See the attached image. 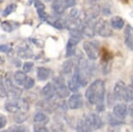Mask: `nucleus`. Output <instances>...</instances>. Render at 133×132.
<instances>
[{"instance_id":"f257e3e1","label":"nucleus","mask_w":133,"mask_h":132,"mask_svg":"<svg viewBox=\"0 0 133 132\" xmlns=\"http://www.w3.org/2000/svg\"><path fill=\"white\" fill-rule=\"evenodd\" d=\"M105 92V82L102 80L98 79L90 84L85 92V97L91 104L98 105L104 103Z\"/></svg>"},{"instance_id":"f03ea898","label":"nucleus","mask_w":133,"mask_h":132,"mask_svg":"<svg viewBox=\"0 0 133 132\" xmlns=\"http://www.w3.org/2000/svg\"><path fill=\"white\" fill-rule=\"evenodd\" d=\"M5 108L6 111L12 114H18L21 111L26 112L29 110V105L25 100L20 99H14L7 101L5 104Z\"/></svg>"},{"instance_id":"7ed1b4c3","label":"nucleus","mask_w":133,"mask_h":132,"mask_svg":"<svg viewBox=\"0 0 133 132\" xmlns=\"http://www.w3.org/2000/svg\"><path fill=\"white\" fill-rule=\"evenodd\" d=\"M95 31L102 37H110L113 35V30L110 22L108 23L104 19H99L96 21Z\"/></svg>"},{"instance_id":"20e7f679","label":"nucleus","mask_w":133,"mask_h":132,"mask_svg":"<svg viewBox=\"0 0 133 132\" xmlns=\"http://www.w3.org/2000/svg\"><path fill=\"white\" fill-rule=\"evenodd\" d=\"M54 86L56 90V95L59 99H66L69 96V90L64 82L63 78L57 77L54 79Z\"/></svg>"},{"instance_id":"39448f33","label":"nucleus","mask_w":133,"mask_h":132,"mask_svg":"<svg viewBox=\"0 0 133 132\" xmlns=\"http://www.w3.org/2000/svg\"><path fill=\"white\" fill-rule=\"evenodd\" d=\"M83 50L86 53L87 57L91 60H95L98 59V45L95 44V42H84L83 44Z\"/></svg>"},{"instance_id":"423d86ee","label":"nucleus","mask_w":133,"mask_h":132,"mask_svg":"<svg viewBox=\"0 0 133 132\" xmlns=\"http://www.w3.org/2000/svg\"><path fill=\"white\" fill-rule=\"evenodd\" d=\"M84 117H85V119H86L89 126L91 127L92 131L100 129V128L103 126L102 119L98 114L91 113V114H87V115H85Z\"/></svg>"},{"instance_id":"0eeeda50","label":"nucleus","mask_w":133,"mask_h":132,"mask_svg":"<svg viewBox=\"0 0 133 132\" xmlns=\"http://www.w3.org/2000/svg\"><path fill=\"white\" fill-rule=\"evenodd\" d=\"M68 107L72 110H76L81 108L83 105V96L80 93H75L69 97V99L68 101Z\"/></svg>"},{"instance_id":"6e6552de","label":"nucleus","mask_w":133,"mask_h":132,"mask_svg":"<svg viewBox=\"0 0 133 132\" xmlns=\"http://www.w3.org/2000/svg\"><path fill=\"white\" fill-rule=\"evenodd\" d=\"M5 88L8 95L12 97V99H19L21 97V93H22V91L12 84L10 79L5 80Z\"/></svg>"},{"instance_id":"1a4fd4ad","label":"nucleus","mask_w":133,"mask_h":132,"mask_svg":"<svg viewBox=\"0 0 133 132\" xmlns=\"http://www.w3.org/2000/svg\"><path fill=\"white\" fill-rule=\"evenodd\" d=\"M126 85L124 84V82L123 81H118L115 84V88H114V98H115V100H123V95L126 90Z\"/></svg>"},{"instance_id":"9d476101","label":"nucleus","mask_w":133,"mask_h":132,"mask_svg":"<svg viewBox=\"0 0 133 132\" xmlns=\"http://www.w3.org/2000/svg\"><path fill=\"white\" fill-rule=\"evenodd\" d=\"M113 114L118 118L123 120L128 114V106L123 103L116 104L113 108Z\"/></svg>"},{"instance_id":"9b49d317","label":"nucleus","mask_w":133,"mask_h":132,"mask_svg":"<svg viewBox=\"0 0 133 132\" xmlns=\"http://www.w3.org/2000/svg\"><path fill=\"white\" fill-rule=\"evenodd\" d=\"M41 93L44 99L50 100V99H51L56 95V90H55L54 84H51V82H48V84L42 89Z\"/></svg>"},{"instance_id":"f8f14e48","label":"nucleus","mask_w":133,"mask_h":132,"mask_svg":"<svg viewBox=\"0 0 133 132\" xmlns=\"http://www.w3.org/2000/svg\"><path fill=\"white\" fill-rule=\"evenodd\" d=\"M124 44L130 50L133 51V27L130 25H127L124 30Z\"/></svg>"},{"instance_id":"ddd939ff","label":"nucleus","mask_w":133,"mask_h":132,"mask_svg":"<svg viewBox=\"0 0 133 132\" xmlns=\"http://www.w3.org/2000/svg\"><path fill=\"white\" fill-rule=\"evenodd\" d=\"M51 10L57 15H61L66 10V6L63 0H54L51 4Z\"/></svg>"},{"instance_id":"4468645a","label":"nucleus","mask_w":133,"mask_h":132,"mask_svg":"<svg viewBox=\"0 0 133 132\" xmlns=\"http://www.w3.org/2000/svg\"><path fill=\"white\" fill-rule=\"evenodd\" d=\"M76 132H92L85 117H83L82 119L78 121L76 126Z\"/></svg>"},{"instance_id":"2eb2a0df","label":"nucleus","mask_w":133,"mask_h":132,"mask_svg":"<svg viewBox=\"0 0 133 132\" xmlns=\"http://www.w3.org/2000/svg\"><path fill=\"white\" fill-rule=\"evenodd\" d=\"M110 25L113 29L120 30V29H122L124 27V20L120 16H114L110 20Z\"/></svg>"},{"instance_id":"dca6fc26","label":"nucleus","mask_w":133,"mask_h":132,"mask_svg":"<svg viewBox=\"0 0 133 132\" xmlns=\"http://www.w3.org/2000/svg\"><path fill=\"white\" fill-rule=\"evenodd\" d=\"M37 78L40 81H46L51 76V70L44 67H37Z\"/></svg>"},{"instance_id":"f3484780","label":"nucleus","mask_w":133,"mask_h":132,"mask_svg":"<svg viewBox=\"0 0 133 132\" xmlns=\"http://www.w3.org/2000/svg\"><path fill=\"white\" fill-rule=\"evenodd\" d=\"M66 86H68V90L71 91V92H75V93H76L81 87L78 81L76 80V78L75 77L74 75H73L70 79L68 80V82H66Z\"/></svg>"},{"instance_id":"a211bd4d","label":"nucleus","mask_w":133,"mask_h":132,"mask_svg":"<svg viewBox=\"0 0 133 132\" xmlns=\"http://www.w3.org/2000/svg\"><path fill=\"white\" fill-rule=\"evenodd\" d=\"M28 76L26 75V73L24 71H16L14 74V82L17 85H24L27 80Z\"/></svg>"},{"instance_id":"6ab92c4d","label":"nucleus","mask_w":133,"mask_h":132,"mask_svg":"<svg viewBox=\"0 0 133 132\" xmlns=\"http://www.w3.org/2000/svg\"><path fill=\"white\" fill-rule=\"evenodd\" d=\"M75 60L74 59H68L66 60L65 62L62 64V72L66 74H71L73 72V69L75 68Z\"/></svg>"},{"instance_id":"aec40b11","label":"nucleus","mask_w":133,"mask_h":132,"mask_svg":"<svg viewBox=\"0 0 133 132\" xmlns=\"http://www.w3.org/2000/svg\"><path fill=\"white\" fill-rule=\"evenodd\" d=\"M34 122L36 124H41V125H45L49 122V117L46 115L44 113H37L35 116H34Z\"/></svg>"},{"instance_id":"412c9836","label":"nucleus","mask_w":133,"mask_h":132,"mask_svg":"<svg viewBox=\"0 0 133 132\" xmlns=\"http://www.w3.org/2000/svg\"><path fill=\"white\" fill-rule=\"evenodd\" d=\"M123 100H124L125 102L133 101V86L132 85H129V86L126 87Z\"/></svg>"},{"instance_id":"4be33fe9","label":"nucleus","mask_w":133,"mask_h":132,"mask_svg":"<svg viewBox=\"0 0 133 132\" xmlns=\"http://www.w3.org/2000/svg\"><path fill=\"white\" fill-rule=\"evenodd\" d=\"M47 22H49L50 24L52 25L53 27H55L56 29H63L64 27H65V25L63 24V22L59 20V19H55V18H48L47 17Z\"/></svg>"},{"instance_id":"5701e85b","label":"nucleus","mask_w":133,"mask_h":132,"mask_svg":"<svg viewBox=\"0 0 133 132\" xmlns=\"http://www.w3.org/2000/svg\"><path fill=\"white\" fill-rule=\"evenodd\" d=\"M108 122L112 126H119V125L123 124V121L122 119L116 117L114 114L108 115Z\"/></svg>"},{"instance_id":"b1692460","label":"nucleus","mask_w":133,"mask_h":132,"mask_svg":"<svg viewBox=\"0 0 133 132\" xmlns=\"http://www.w3.org/2000/svg\"><path fill=\"white\" fill-rule=\"evenodd\" d=\"M18 55L22 59H29L33 56V53L28 48H20L18 50Z\"/></svg>"},{"instance_id":"393cba45","label":"nucleus","mask_w":133,"mask_h":132,"mask_svg":"<svg viewBox=\"0 0 133 132\" xmlns=\"http://www.w3.org/2000/svg\"><path fill=\"white\" fill-rule=\"evenodd\" d=\"M15 8H16V5H14V4H11V5H7L3 12V16H5V17L8 16L9 14H11L14 10H15Z\"/></svg>"},{"instance_id":"a878e982","label":"nucleus","mask_w":133,"mask_h":132,"mask_svg":"<svg viewBox=\"0 0 133 132\" xmlns=\"http://www.w3.org/2000/svg\"><path fill=\"white\" fill-rule=\"evenodd\" d=\"M11 129L15 132H30L29 128L26 126H22V125H16V126L11 127Z\"/></svg>"},{"instance_id":"bb28decb","label":"nucleus","mask_w":133,"mask_h":132,"mask_svg":"<svg viewBox=\"0 0 133 132\" xmlns=\"http://www.w3.org/2000/svg\"><path fill=\"white\" fill-rule=\"evenodd\" d=\"M1 29H3L4 31L8 32V33L12 31V26L9 21H3V22L1 23Z\"/></svg>"},{"instance_id":"cd10ccee","label":"nucleus","mask_w":133,"mask_h":132,"mask_svg":"<svg viewBox=\"0 0 133 132\" xmlns=\"http://www.w3.org/2000/svg\"><path fill=\"white\" fill-rule=\"evenodd\" d=\"M79 10L76 9V8H73V9L70 11V13H69V17L72 20H76L77 19L79 18Z\"/></svg>"},{"instance_id":"c85d7f7f","label":"nucleus","mask_w":133,"mask_h":132,"mask_svg":"<svg viewBox=\"0 0 133 132\" xmlns=\"http://www.w3.org/2000/svg\"><path fill=\"white\" fill-rule=\"evenodd\" d=\"M34 85H35V81H34V79H32L31 77H28L24 84V88L26 90H29V89L33 88Z\"/></svg>"},{"instance_id":"c756f323","label":"nucleus","mask_w":133,"mask_h":132,"mask_svg":"<svg viewBox=\"0 0 133 132\" xmlns=\"http://www.w3.org/2000/svg\"><path fill=\"white\" fill-rule=\"evenodd\" d=\"M34 132H49V130L44 125L36 124L34 126Z\"/></svg>"},{"instance_id":"7c9ffc66","label":"nucleus","mask_w":133,"mask_h":132,"mask_svg":"<svg viewBox=\"0 0 133 132\" xmlns=\"http://www.w3.org/2000/svg\"><path fill=\"white\" fill-rule=\"evenodd\" d=\"M33 67H34V63L25 62L24 65H23V71H24L25 73H29V72H31Z\"/></svg>"},{"instance_id":"2f4dec72","label":"nucleus","mask_w":133,"mask_h":132,"mask_svg":"<svg viewBox=\"0 0 133 132\" xmlns=\"http://www.w3.org/2000/svg\"><path fill=\"white\" fill-rule=\"evenodd\" d=\"M27 119V116L24 114V113H18L17 115L15 117V122H18V123H21V122H25V120Z\"/></svg>"},{"instance_id":"473e14b6","label":"nucleus","mask_w":133,"mask_h":132,"mask_svg":"<svg viewBox=\"0 0 133 132\" xmlns=\"http://www.w3.org/2000/svg\"><path fill=\"white\" fill-rule=\"evenodd\" d=\"M8 96L7 91H6L5 85H4L0 82V98H6Z\"/></svg>"},{"instance_id":"72a5a7b5","label":"nucleus","mask_w":133,"mask_h":132,"mask_svg":"<svg viewBox=\"0 0 133 132\" xmlns=\"http://www.w3.org/2000/svg\"><path fill=\"white\" fill-rule=\"evenodd\" d=\"M35 7L36 8V10H45V5L41 2V0H35Z\"/></svg>"},{"instance_id":"f704fd0d","label":"nucleus","mask_w":133,"mask_h":132,"mask_svg":"<svg viewBox=\"0 0 133 132\" xmlns=\"http://www.w3.org/2000/svg\"><path fill=\"white\" fill-rule=\"evenodd\" d=\"M37 11V13L39 18L41 19L42 20H47V14L45 12V10H36Z\"/></svg>"},{"instance_id":"c9c22d12","label":"nucleus","mask_w":133,"mask_h":132,"mask_svg":"<svg viewBox=\"0 0 133 132\" xmlns=\"http://www.w3.org/2000/svg\"><path fill=\"white\" fill-rule=\"evenodd\" d=\"M6 123H7L6 117L4 115V114H2L1 113H0V129H2V128L5 127L6 125Z\"/></svg>"},{"instance_id":"e433bc0d","label":"nucleus","mask_w":133,"mask_h":132,"mask_svg":"<svg viewBox=\"0 0 133 132\" xmlns=\"http://www.w3.org/2000/svg\"><path fill=\"white\" fill-rule=\"evenodd\" d=\"M64 4H65L66 8H69V7H73V6L76 5V0H63Z\"/></svg>"},{"instance_id":"4c0bfd02","label":"nucleus","mask_w":133,"mask_h":132,"mask_svg":"<svg viewBox=\"0 0 133 132\" xmlns=\"http://www.w3.org/2000/svg\"><path fill=\"white\" fill-rule=\"evenodd\" d=\"M11 50H12V48H11V46L8 45V44H2V45H0V52H1L7 53V52H9Z\"/></svg>"},{"instance_id":"58836bf2","label":"nucleus","mask_w":133,"mask_h":132,"mask_svg":"<svg viewBox=\"0 0 133 132\" xmlns=\"http://www.w3.org/2000/svg\"><path fill=\"white\" fill-rule=\"evenodd\" d=\"M128 114H130V116L133 118V102L130 104V106H128Z\"/></svg>"},{"instance_id":"ea45409f","label":"nucleus","mask_w":133,"mask_h":132,"mask_svg":"<svg viewBox=\"0 0 133 132\" xmlns=\"http://www.w3.org/2000/svg\"><path fill=\"white\" fill-rule=\"evenodd\" d=\"M2 132H15V131H14V130H12V129L10 128V129H8V130H4V131H2Z\"/></svg>"},{"instance_id":"a19ab883","label":"nucleus","mask_w":133,"mask_h":132,"mask_svg":"<svg viewBox=\"0 0 133 132\" xmlns=\"http://www.w3.org/2000/svg\"><path fill=\"white\" fill-rule=\"evenodd\" d=\"M44 1H46V2H51V1H53V0H44Z\"/></svg>"},{"instance_id":"79ce46f5","label":"nucleus","mask_w":133,"mask_h":132,"mask_svg":"<svg viewBox=\"0 0 133 132\" xmlns=\"http://www.w3.org/2000/svg\"><path fill=\"white\" fill-rule=\"evenodd\" d=\"M131 85L133 86V76H132V78H131Z\"/></svg>"},{"instance_id":"37998d69","label":"nucleus","mask_w":133,"mask_h":132,"mask_svg":"<svg viewBox=\"0 0 133 132\" xmlns=\"http://www.w3.org/2000/svg\"><path fill=\"white\" fill-rule=\"evenodd\" d=\"M3 2H4V0H0V4L3 3Z\"/></svg>"}]
</instances>
